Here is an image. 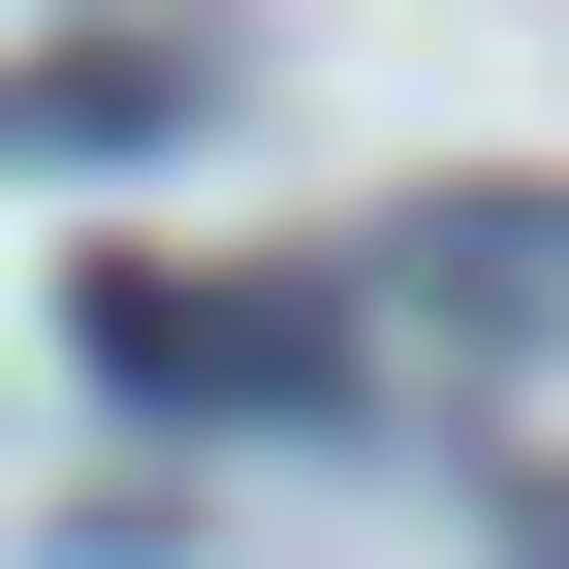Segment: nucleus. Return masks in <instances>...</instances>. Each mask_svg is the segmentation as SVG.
I'll list each match as a JSON object with an SVG mask.
<instances>
[{
    "label": "nucleus",
    "instance_id": "obj_1",
    "mask_svg": "<svg viewBox=\"0 0 569 569\" xmlns=\"http://www.w3.org/2000/svg\"><path fill=\"white\" fill-rule=\"evenodd\" d=\"M96 380L127 411H348V317H284V284H96Z\"/></svg>",
    "mask_w": 569,
    "mask_h": 569
},
{
    "label": "nucleus",
    "instance_id": "obj_2",
    "mask_svg": "<svg viewBox=\"0 0 569 569\" xmlns=\"http://www.w3.org/2000/svg\"><path fill=\"white\" fill-rule=\"evenodd\" d=\"M380 284H411V317H475V348H538V317H569V190H411Z\"/></svg>",
    "mask_w": 569,
    "mask_h": 569
},
{
    "label": "nucleus",
    "instance_id": "obj_3",
    "mask_svg": "<svg viewBox=\"0 0 569 569\" xmlns=\"http://www.w3.org/2000/svg\"><path fill=\"white\" fill-rule=\"evenodd\" d=\"M159 127H190L159 32H127V63H0V159H159Z\"/></svg>",
    "mask_w": 569,
    "mask_h": 569
},
{
    "label": "nucleus",
    "instance_id": "obj_4",
    "mask_svg": "<svg viewBox=\"0 0 569 569\" xmlns=\"http://www.w3.org/2000/svg\"><path fill=\"white\" fill-rule=\"evenodd\" d=\"M475 538H507V569H569V475H507V507H475Z\"/></svg>",
    "mask_w": 569,
    "mask_h": 569
}]
</instances>
